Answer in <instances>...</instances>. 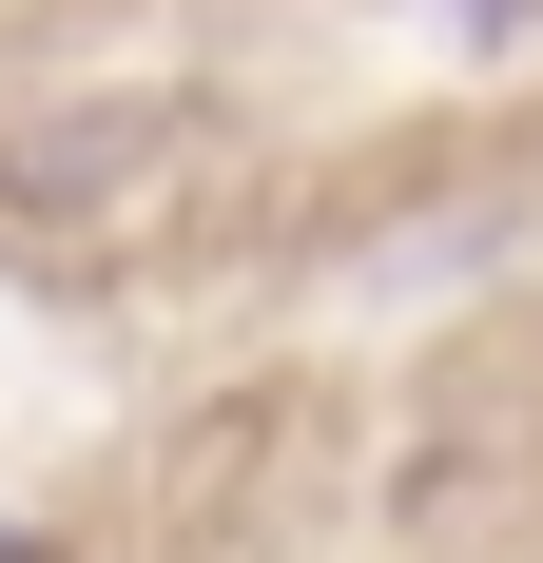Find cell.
Returning <instances> with one entry per match:
<instances>
[{
  "mask_svg": "<svg viewBox=\"0 0 543 563\" xmlns=\"http://www.w3.org/2000/svg\"><path fill=\"white\" fill-rule=\"evenodd\" d=\"M175 136H195V98H156V78L58 98V117H20V136H0V214H20V233H78V214H117Z\"/></svg>",
  "mask_w": 543,
  "mask_h": 563,
  "instance_id": "6da1fadb",
  "label": "cell"
},
{
  "mask_svg": "<svg viewBox=\"0 0 543 563\" xmlns=\"http://www.w3.org/2000/svg\"><path fill=\"white\" fill-rule=\"evenodd\" d=\"M446 20H486V40H505V20H543V0H446Z\"/></svg>",
  "mask_w": 543,
  "mask_h": 563,
  "instance_id": "7a4b0ae2",
  "label": "cell"
}]
</instances>
